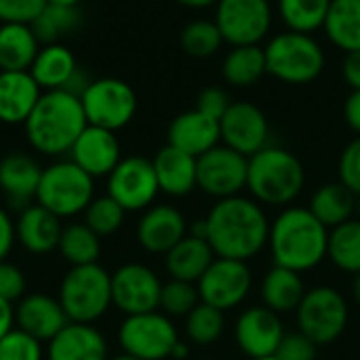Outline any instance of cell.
Masks as SVG:
<instances>
[{
	"label": "cell",
	"mask_w": 360,
	"mask_h": 360,
	"mask_svg": "<svg viewBox=\"0 0 360 360\" xmlns=\"http://www.w3.org/2000/svg\"><path fill=\"white\" fill-rule=\"evenodd\" d=\"M207 219V240L217 257L249 262L268 247L270 219L251 196H230L213 205Z\"/></svg>",
	"instance_id": "cell-1"
},
{
	"label": "cell",
	"mask_w": 360,
	"mask_h": 360,
	"mask_svg": "<svg viewBox=\"0 0 360 360\" xmlns=\"http://www.w3.org/2000/svg\"><path fill=\"white\" fill-rule=\"evenodd\" d=\"M329 230L308 207H285L270 221L268 249L274 266L293 272H310L327 259Z\"/></svg>",
	"instance_id": "cell-2"
},
{
	"label": "cell",
	"mask_w": 360,
	"mask_h": 360,
	"mask_svg": "<svg viewBox=\"0 0 360 360\" xmlns=\"http://www.w3.org/2000/svg\"><path fill=\"white\" fill-rule=\"evenodd\" d=\"M86 127L89 122L80 97L65 89L42 91L23 124L27 143L44 156L70 154L74 141Z\"/></svg>",
	"instance_id": "cell-3"
},
{
	"label": "cell",
	"mask_w": 360,
	"mask_h": 360,
	"mask_svg": "<svg viewBox=\"0 0 360 360\" xmlns=\"http://www.w3.org/2000/svg\"><path fill=\"white\" fill-rule=\"evenodd\" d=\"M306 169L302 160L281 146H266L249 156L247 190L262 207H291L304 192Z\"/></svg>",
	"instance_id": "cell-4"
},
{
	"label": "cell",
	"mask_w": 360,
	"mask_h": 360,
	"mask_svg": "<svg viewBox=\"0 0 360 360\" xmlns=\"http://www.w3.org/2000/svg\"><path fill=\"white\" fill-rule=\"evenodd\" d=\"M264 55L266 72L276 80L293 86L314 82L327 63L325 49L312 34L291 30L272 36L264 46Z\"/></svg>",
	"instance_id": "cell-5"
},
{
	"label": "cell",
	"mask_w": 360,
	"mask_h": 360,
	"mask_svg": "<svg viewBox=\"0 0 360 360\" xmlns=\"http://www.w3.org/2000/svg\"><path fill=\"white\" fill-rule=\"evenodd\" d=\"M70 323L93 325L112 306V274L99 266H74L59 285L57 295Z\"/></svg>",
	"instance_id": "cell-6"
},
{
	"label": "cell",
	"mask_w": 360,
	"mask_h": 360,
	"mask_svg": "<svg viewBox=\"0 0 360 360\" xmlns=\"http://www.w3.org/2000/svg\"><path fill=\"white\" fill-rule=\"evenodd\" d=\"M95 198V179L72 160H57L42 169L36 202L57 215L76 217Z\"/></svg>",
	"instance_id": "cell-7"
},
{
	"label": "cell",
	"mask_w": 360,
	"mask_h": 360,
	"mask_svg": "<svg viewBox=\"0 0 360 360\" xmlns=\"http://www.w3.org/2000/svg\"><path fill=\"white\" fill-rule=\"evenodd\" d=\"M300 331L316 346L338 342L350 319V308L342 291L329 285H319L306 291L300 308L295 310Z\"/></svg>",
	"instance_id": "cell-8"
},
{
	"label": "cell",
	"mask_w": 360,
	"mask_h": 360,
	"mask_svg": "<svg viewBox=\"0 0 360 360\" xmlns=\"http://www.w3.org/2000/svg\"><path fill=\"white\" fill-rule=\"evenodd\" d=\"M177 342L179 333L173 319L158 310L124 316L118 329V344L122 352L137 360L171 359Z\"/></svg>",
	"instance_id": "cell-9"
},
{
	"label": "cell",
	"mask_w": 360,
	"mask_h": 360,
	"mask_svg": "<svg viewBox=\"0 0 360 360\" xmlns=\"http://www.w3.org/2000/svg\"><path fill=\"white\" fill-rule=\"evenodd\" d=\"M86 122L108 131L124 129L137 112V93L120 78H97L80 95Z\"/></svg>",
	"instance_id": "cell-10"
},
{
	"label": "cell",
	"mask_w": 360,
	"mask_h": 360,
	"mask_svg": "<svg viewBox=\"0 0 360 360\" xmlns=\"http://www.w3.org/2000/svg\"><path fill=\"white\" fill-rule=\"evenodd\" d=\"M213 21L230 46L262 44L272 30L274 11L270 0H217Z\"/></svg>",
	"instance_id": "cell-11"
},
{
	"label": "cell",
	"mask_w": 360,
	"mask_h": 360,
	"mask_svg": "<svg viewBox=\"0 0 360 360\" xmlns=\"http://www.w3.org/2000/svg\"><path fill=\"white\" fill-rule=\"evenodd\" d=\"M247 171L249 158L219 143L196 158V188L215 200L238 196L247 190Z\"/></svg>",
	"instance_id": "cell-12"
},
{
	"label": "cell",
	"mask_w": 360,
	"mask_h": 360,
	"mask_svg": "<svg viewBox=\"0 0 360 360\" xmlns=\"http://www.w3.org/2000/svg\"><path fill=\"white\" fill-rule=\"evenodd\" d=\"M158 194L160 188L150 158L127 156L108 175V196H112L127 213L150 209Z\"/></svg>",
	"instance_id": "cell-13"
},
{
	"label": "cell",
	"mask_w": 360,
	"mask_h": 360,
	"mask_svg": "<svg viewBox=\"0 0 360 360\" xmlns=\"http://www.w3.org/2000/svg\"><path fill=\"white\" fill-rule=\"evenodd\" d=\"M202 304L221 312L243 306L253 289V274L247 262L215 257L207 272L196 283Z\"/></svg>",
	"instance_id": "cell-14"
},
{
	"label": "cell",
	"mask_w": 360,
	"mask_h": 360,
	"mask_svg": "<svg viewBox=\"0 0 360 360\" xmlns=\"http://www.w3.org/2000/svg\"><path fill=\"white\" fill-rule=\"evenodd\" d=\"M160 291L158 274L143 264H124L112 274V306L124 316L158 310Z\"/></svg>",
	"instance_id": "cell-15"
},
{
	"label": "cell",
	"mask_w": 360,
	"mask_h": 360,
	"mask_svg": "<svg viewBox=\"0 0 360 360\" xmlns=\"http://www.w3.org/2000/svg\"><path fill=\"white\" fill-rule=\"evenodd\" d=\"M285 338L281 314L266 306L243 310L234 323V344L249 360L274 356Z\"/></svg>",
	"instance_id": "cell-16"
},
{
	"label": "cell",
	"mask_w": 360,
	"mask_h": 360,
	"mask_svg": "<svg viewBox=\"0 0 360 360\" xmlns=\"http://www.w3.org/2000/svg\"><path fill=\"white\" fill-rule=\"evenodd\" d=\"M221 143L243 156H253L264 150L270 139V124L262 108L251 101H232L219 120Z\"/></svg>",
	"instance_id": "cell-17"
},
{
	"label": "cell",
	"mask_w": 360,
	"mask_h": 360,
	"mask_svg": "<svg viewBox=\"0 0 360 360\" xmlns=\"http://www.w3.org/2000/svg\"><path fill=\"white\" fill-rule=\"evenodd\" d=\"M70 160L93 179L108 177L122 160L120 141L114 131L89 124L70 150Z\"/></svg>",
	"instance_id": "cell-18"
},
{
	"label": "cell",
	"mask_w": 360,
	"mask_h": 360,
	"mask_svg": "<svg viewBox=\"0 0 360 360\" xmlns=\"http://www.w3.org/2000/svg\"><path fill=\"white\" fill-rule=\"evenodd\" d=\"M188 234V221L173 205H152L137 224V243L154 255H167Z\"/></svg>",
	"instance_id": "cell-19"
},
{
	"label": "cell",
	"mask_w": 360,
	"mask_h": 360,
	"mask_svg": "<svg viewBox=\"0 0 360 360\" xmlns=\"http://www.w3.org/2000/svg\"><path fill=\"white\" fill-rule=\"evenodd\" d=\"M167 143L198 158L205 152L213 150L221 143V129L219 120L207 116L200 110H188L177 114L167 131Z\"/></svg>",
	"instance_id": "cell-20"
},
{
	"label": "cell",
	"mask_w": 360,
	"mask_h": 360,
	"mask_svg": "<svg viewBox=\"0 0 360 360\" xmlns=\"http://www.w3.org/2000/svg\"><path fill=\"white\" fill-rule=\"evenodd\" d=\"M68 323L59 300L46 293H25L15 306V327L42 344H49Z\"/></svg>",
	"instance_id": "cell-21"
},
{
	"label": "cell",
	"mask_w": 360,
	"mask_h": 360,
	"mask_svg": "<svg viewBox=\"0 0 360 360\" xmlns=\"http://www.w3.org/2000/svg\"><path fill=\"white\" fill-rule=\"evenodd\" d=\"M40 175L42 167L25 152H11L0 158V190L8 205L19 211L36 200Z\"/></svg>",
	"instance_id": "cell-22"
},
{
	"label": "cell",
	"mask_w": 360,
	"mask_h": 360,
	"mask_svg": "<svg viewBox=\"0 0 360 360\" xmlns=\"http://www.w3.org/2000/svg\"><path fill=\"white\" fill-rule=\"evenodd\" d=\"M103 333L84 323H68L46 348V360H108Z\"/></svg>",
	"instance_id": "cell-23"
},
{
	"label": "cell",
	"mask_w": 360,
	"mask_h": 360,
	"mask_svg": "<svg viewBox=\"0 0 360 360\" xmlns=\"http://www.w3.org/2000/svg\"><path fill=\"white\" fill-rule=\"evenodd\" d=\"M61 230V219L38 202H32L30 207L21 209L15 221L17 243L34 255H46L55 251L59 245Z\"/></svg>",
	"instance_id": "cell-24"
},
{
	"label": "cell",
	"mask_w": 360,
	"mask_h": 360,
	"mask_svg": "<svg viewBox=\"0 0 360 360\" xmlns=\"http://www.w3.org/2000/svg\"><path fill=\"white\" fill-rule=\"evenodd\" d=\"M40 95L30 72H0V124H25Z\"/></svg>",
	"instance_id": "cell-25"
},
{
	"label": "cell",
	"mask_w": 360,
	"mask_h": 360,
	"mask_svg": "<svg viewBox=\"0 0 360 360\" xmlns=\"http://www.w3.org/2000/svg\"><path fill=\"white\" fill-rule=\"evenodd\" d=\"M158 188L162 194L173 198H184L196 190V158L173 148L165 146L152 158Z\"/></svg>",
	"instance_id": "cell-26"
},
{
	"label": "cell",
	"mask_w": 360,
	"mask_h": 360,
	"mask_svg": "<svg viewBox=\"0 0 360 360\" xmlns=\"http://www.w3.org/2000/svg\"><path fill=\"white\" fill-rule=\"evenodd\" d=\"M215 257L217 255L207 238L186 234L165 255V268L173 281H186V283L196 285L200 281V276L207 272V268L213 264Z\"/></svg>",
	"instance_id": "cell-27"
},
{
	"label": "cell",
	"mask_w": 360,
	"mask_h": 360,
	"mask_svg": "<svg viewBox=\"0 0 360 360\" xmlns=\"http://www.w3.org/2000/svg\"><path fill=\"white\" fill-rule=\"evenodd\" d=\"M30 74L42 91H59L68 89L70 82L76 78L78 63L74 53L65 44H42L30 68Z\"/></svg>",
	"instance_id": "cell-28"
},
{
	"label": "cell",
	"mask_w": 360,
	"mask_h": 360,
	"mask_svg": "<svg viewBox=\"0 0 360 360\" xmlns=\"http://www.w3.org/2000/svg\"><path fill=\"white\" fill-rule=\"evenodd\" d=\"M306 283L300 272H293L283 266H272L259 285L262 306L270 308L276 314L295 312L306 295Z\"/></svg>",
	"instance_id": "cell-29"
},
{
	"label": "cell",
	"mask_w": 360,
	"mask_h": 360,
	"mask_svg": "<svg viewBox=\"0 0 360 360\" xmlns=\"http://www.w3.org/2000/svg\"><path fill=\"white\" fill-rule=\"evenodd\" d=\"M40 42L25 23H0V72H30Z\"/></svg>",
	"instance_id": "cell-30"
},
{
	"label": "cell",
	"mask_w": 360,
	"mask_h": 360,
	"mask_svg": "<svg viewBox=\"0 0 360 360\" xmlns=\"http://www.w3.org/2000/svg\"><path fill=\"white\" fill-rule=\"evenodd\" d=\"M308 209L327 230H331L354 217L356 196L342 181H331L312 194Z\"/></svg>",
	"instance_id": "cell-31"
},
{
	"label": "cell",
	"mask_w": 360,
	"mask_h": 360,
	"mask_svg": "<svg viewBox=\"0 0 360 360\" xmlns=\"http://www.w3.org/2000/svg\"><path fill=\"white\" fill-rule=\"evenodd\" d=\"M266 72V55L264 46L247 44L232 46L221 61V76L230 86L249 89L264 78Z\"/></svg>",
	"instance_id": "cell-32"
},
{
	"label": "cell",
	"mask_w": 360,
	"mask_h": 360,
	"mask_svg": "<svg viewBox=\"0 0 360 360\" xmlns=\"http://www.w3.org/2000/svg\"><path fill=\"white\" fill-rule=\"evenodd\" d=\"M323 30L340 51H360V0H331Z\"/></svg>",
	"instance_id": "cell-33"
},
{
	"label": "cell",
	"mask_w": 360,
	"mask_h": 360,
	"mask_svg": "<svg viewBox=\"0 0 360 360\" xmlns=\"http://www.w3.org/2000/svg\"><path fill=\"white\" fill-rule=\"evenodd\" d=\"M327 259L342 272L360 274V219L352 217L329 230Z\"/></svg>",
	"instance_id": "cell-34"
},
{
	"label": "cell",
	"mask_w": 360,
	"mask_h": 360,
	"mask_svg": "<svg viewBox=\"0 0 360 360\" xmlns=\"http://www.w3.org/2000/svg\"><path fill=\"white\" fill-rule=\"evenodd\" d=\"M57 251L72 268L89 266V264H97L99 253H101V243H99V236L84 221L70 224L61 230Z\"/></svg>",
	"instance_id": "cell-35"
},
{
	"label": "cell",
	"mask_w": 360,
	"mask_h": 360,
	"mask_svg": "<svg viewBox=\"0 0 360 360\" xmlns=\"http://www.w3.org/2000/svg\"><path fill=\"white\" fill-rule=\"evenodd\" d=\"M331 0H278L276 8L291 32L312 34L325 27Z\"/></svg>",
	"instance_id": "cell-36"
},
{
	"label": "cell",
	"mask_w": 360,
	"mask_h": 360,
	"mask_svg": "<svg viewBox=\"0 0 360 360\" xmlns=\"http://www.w3.org/2000/svg\"><path fill=\"white\" fill-rule=\"evenodd\" d=\"M80 11L78 6H63V4H51L42 8V13L34 19L32 30L40 44H53L59 42L65 34L74 32L80 23Z\"/></svg>",
	"instance_id": "cell-37"
},
{
	"label": "cell",
	"mask_w": 360,
	"mask_h": 360,
	"mask_svg": "<svg viewBox=\"0 0 360 360\" xmlns=\"http://www.w3.org/2000/svg\"><path fill=\"white\" fill-rule=\"evenodd\" d=\"M186 338L194 346H213L215 342L221 340L226 331V312L209 306V304H198L188 316L184 325Z\"/></svg>",
	"instance_id": "cell-38"
},
{
	"label": "cell",
	"mask_w": 360,
	"mask_h": 360,
	"mask_svg": "<svg viewBox=\"0 0 360 360\" xmlns=\"http://www.w3.org/2000/svg\"><path fill=\"white\" fill-rule=\"evenodd\" d=\"M179 42H181V49H184L190 57L205 59V57L215 55V53L221 49L224 36H221V32H219V27H217L215 21H209V19H194V21H190V23L181 30Z\"/></svg>",
	"instance_id": "cell-39"
},
{
	"label": "cell",
	"mask_w": 360,
	"mask_h": 360,
	"mask_svg": "<svg viewBox=\"0 0 360 360\" xmlns=\"http://www.w3.org/2000/svg\"><path fill=\"white\" fill-rule=\"evenodd\" d=\"M124 215L127 211L112 196L103 194V196H95L84 209V224L101 238L118 232L124 224Z\"/></svg>",
	"instance_id": "cell-40"
},
{
	"label": "cell",
	"mask_w": 360,
	"mask_h": 360,
	"mask_svg": "<svg viewBox=\"0 0 360 360\" xmlns=\"http://www.w3.org/2000/svg\"><path fill=\"white\" fill-rule=\"evenodd\" d=\"M198 304H200V295L194 283L171 278L169 283L162 285L158 310L169 319H186Z\"/></svg>",
	"instance_id": "cell-41"
},
{
	"label": "cell",
	"mask_w": 360,
	"mask_h": 360,
	"mask_svg": "<svg viewBox=\"0 0 360 360\" xmlns=\"http://www.w3.org/2000/svg\"><path fill=\"white\" fill-rule=\"evenodd\" d=\"M42 342L13 327L0 338V360H44Z\"/></svg>",
	"instance_id": "cell-42"
},
{
	"label": "cell",
	"mask_w": 360,
	"mask_h": 360,
	"mask_svg": "<svg viewBox=\"0 0 360 360\" xmlns=\"http://www.w3.org/2000/svg\"><path fill=\"white\" fill-rule=\"evenodd\" d=\"M340 181L354 194L360 196V135H356L340 154L338 162Z\"/></svg>",
	"instance_id": "cell-43"
},
{
	"label": "cell",
	"mask_w": 360,
	"mask_h": 360,
	"mask_svg": "<svg viewBox=\"0 0 360 360\" xmlns=\"http://www.w3.org/2000/svg\"><path fill=\"white\" fill-rule=\"evenodd\" d=\"M44 6L46 0H0V23L32 25Z\"/></svg>",
	"instance_id": "cell-44"
},
{
	"label": "cell",
	"mask_w": 360,
	"mask_h": 360,
	"mask_svg": "<svg viewBox=\"0 0 360 360\" xmlns=\"http://www.w3.org/2000/svg\"><path fill=\"white\" fill-rule=\"evenodd\" d=\"M316 352L319 346L302 331H295V333H285L274 356L278 360H316Z\"/></svg>",
	"instance_id": "cell-45"
},
{
	"label": "cell",
	"mask_w": 360,
	"mask_h": 360,
	"mask_svg": "<svg viewBox=\"0 0 360 360\" xmlns=\"http://www.w3.org/2000/svg\"><path fill=\"white\" fill-rule=\"evenodd\" d=\"M25 274L11 262H0V297L8 304L19 302L25 295Z\"/></svg>",
	"instance_id": "cell-46"
},
{
	"label": "cell",
	"mask_w": 360,
	"mask_h": 360,
	"mask_svg": "<svg viewBox=\"0 0 360 360\" xmlns=\"http://www.w3.org/2000/svg\"><path fill=\"white\" fill-rule=\"evenodd\" d=\"M230 97L224 89H217V86H207L198 93V99H196V110L205 112L207 116H213L217 120H221V116L228 112L230 108Z\"/></svg>",
	"instance_id": "cell-47"
},
{
	"label": "cell",
	"mask_w": 360,
	"mask_h": 360,
	"mask_svg": "<svg viewBox=\"0 0 360 360\" xmlns=\"http://www.w3.org/2000/svg\"><path fill=\"white\" fill-rule=\"evenodd\" d=\"M15 240H17V236H15V221L0 207V262H4L11 255V251L15 247Z\"/></svg>",
	"instance_id": "cell-48"
},
{
	"label": "cell",
	"mask_w": 360,
	"mask_h": 360,
	"mask_svg": "<svg viewBox=\"0 0 360 360\" xmlns=\"http://www.w3.org/2000/svg\"><path fill=\"white\" fill-rule=\"evenodd\" d=\"M342 74H344V80L348 82V86L352 91H359L360 89V51H352V53H346L344 55V61H342Z\"/></svg>",
	"instance_id": "cell-49"
},
{
	"label": "cell",
	"mask_w": 360,
	"mask_h": 360,
	"mask_svg": "<svg viewBox=\"0 0 360 360\" xmlns=\"http://www.w3.org/2000/svg\"><path fill=\"white\" fill-rule=\"evenodd\" d=\"M344 118H346V124L360 135V89L348 95L344 103Z\"/></svg>",
	"instance_id": "cell-50"
},
{
	"label": "cell",
	"mask_w": 360,
	"mask_h": 360,
	"mask_svg": "<svg viewBox=\"0 0 360 360\" xmlns=\"http://www.w3.org/2000/svg\"><path fill=\"white\" fill-rule=\"evenodd\" d=\"M13 327H15V308H13V304L4 302L0 297V338L6 331H11Z\"/></svg>",
	"instance_id": "cell-51"
},
{
	"label": "cell",
	"mask_w": 360,
	"mask_h": 360,
	"mask_svg": "<svg viewBox=\"0 0 360 360\" xmlns=\"http://www.w3.org/2000/svg\"><path fill=\"white\" fill-rule=\"evenodd\" d=\"M175 2L186 6V8H207V6L217 4V0H175Z\"/></svg>",
	"instance_id": "cell-52"
},
{
	"label": "cell",
	"mask_w": 360,
	"mask_h": 360,
	"mask_svg": "<svg viewBox=\"0 0 360 360\" xmlns=\"http://www.w3.org/2000/svg\"><path fill=\"white\" fill-rule=\"evenodd\" d=\"M188 354H190V346L186 344V342H177V346L173 348V354H171V359L173 360H186L188 359Z\"/></svg>",
	"instance_id": "cell-53"
},
{
	"label": "cell",
	"mask_w": 360,
	"mask_h": 360,
	"mask_svg": "<svg viewBox=\"0 0 360 360\" xmlns=\"http://www.w3.org/2000/svg\"><path fill=\"white\" fill-rule=\"evenodd\" d=\"M352 297H354L356 306L360 308V274H356L354 281H352Z\"/></svg>",
	"instance_id": "cell-54"
},
{
	"label": "cell",
	"mask_w": 360,
	"mask_h": 360,
	"mask_svg": "<svg viewBox=\"0 0 360 360\" xmlns=\"http://www.w3.org/2000/svg\"><path fill=\"white\" fill-rule=\"evenodd\" d=\"M51 4H63V6H78L80 0H46Z\"/></svg>",
	"instance_id": "cell-55"
},
{
	"label": "cell",
	"mask_w": 360,
	"mask_h": 360,
	"mask_svg": "<svg viewBox=\"0 0 360 360\" xmlns=\"http://www.w3.org/2000/svg\"><path fill=\"white\" fill-rule=\"evenodd\" d=\"M108 360H137V359H133V356H129V354H118V356H112V359H108Z\"/></svg>",
	"instance_id": "cell-56"
},
{
	"label": "cell",
	"mask_w": 360,
	"mask_h": 360,
	"mask_svg": "<svg viewBox=\"0 0 360 360\" xmlns=\"http://www.w3.org/2000/svg\"><path fill=\"white\" fill-rule=\"evenodd\" d=\"M356 213H359V219H360V196H356Z\"/></svg>",
	"instance_id": "cell-57"
},
{
	"label": "cell",
	"mask_w": 360,
	"mask_h": 360,
	"mask_svg": "<svg viewBox=\"0 0 360 360\" xmlns=\"http://www.w3.org/2000/svg\"><path fill=\"white\" fill-rule=\"evenodd\" d=\"M255 360H278L276 356H266V359H255Z\"/></svg>",
	"instance_id": "cell-58"
},
{
	"label": "cell",
	"mask_w": 360,
	"mask_h": 360,
	"mask_svg": "<svg viewBox=\"0 0 360 360\" xmlns=\"http://www.w3.org/2000/svg\"><path fill=\"white\" fill-rule=\"evenodd\" d=\"M200 360H219V359H200Z\"/></svg>",
	"instance_id": "cell-59"
}]
</instances>
